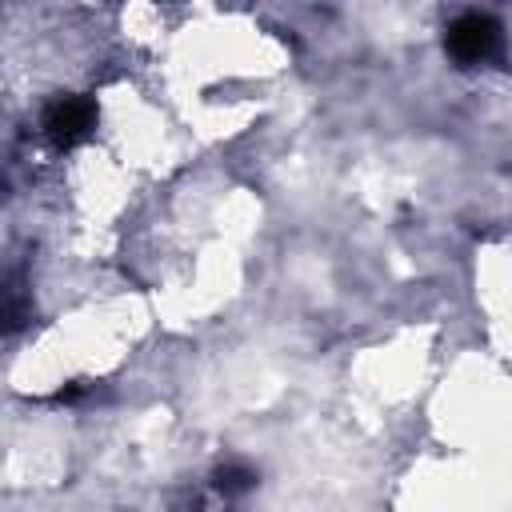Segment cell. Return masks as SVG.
<instances>
[{"label": "cell", "instance_id": "1", "mask_svg": "<svg viewBox=\"0 0 512 512\" xmlns=\"http://www.w3.org/2000/svg\"><path fill=\"white\" fill-rule=\"evenodd\" d=\"M448 52L460 64H484L500 52V24L484 12H464L452 28H448Z\"/></svg>", "mask_w": 512, "mask_h": 512}, {"label": "cell", "instance_id": "2", "mask_svg": "<svg viewBox=\"0 0 512 512\" xmlns=\"http://www.w3.org/2000/svg\"><path fill=\"white\" fill-rule=\"evenodd\" d=\"M88 128H92V104L80 100V96H64V100H56V104L44 112V136H48L52 144H60V148L84 140Z\"/></svg>", "mask_w": 512, "mask_h": 512}]
</instances>
